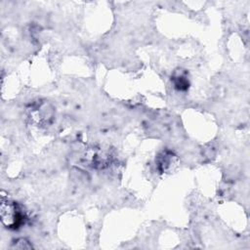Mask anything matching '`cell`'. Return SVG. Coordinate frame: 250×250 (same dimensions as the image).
<instances>
[{"label": "cell", "mask_w": 250, "mask_h": 250, "mask_svg": "<svg viewBox=\"0 0 250 250\" xmlns=\"http://www.w3.org/2000/svg\"><path fill=\"white\" fill-rule=\"evenodd\" d=\"M0 216L2 224L9 229H17L24 222V214L17 202L2 199Z\"/></svg>", "instance_id": "1"}]
</instances>
